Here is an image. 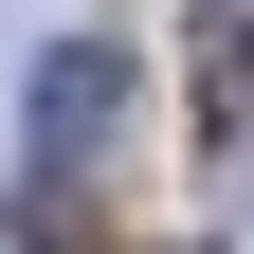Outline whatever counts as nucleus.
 Masks as SVG:
<instances>
[{"label":"nucleus","mask_w":254,"mask_h":254,"mask_svg":"<svg viewBox=\"0 0 254 254\" xmlns=\"http://www.w3.org/2000/svg\"><path fill=\"white\" fill-rule=\"evenodd\" d=\"M218 109L254 127V18H236V37H218Z\"/></svg>","instance_id":"f03ea898"},{"label":"nucleus","mask_w":254,"mask_h":254,"mask_svg":"<svg viewBox=\"0 0 254 254\" xmlns=\"http://www.w3.org/2000/svg\"><path fill=\"white\" fill-rule=\"evenodd\" d=\"M0 254H37V218H18V200H0Z\"/></svg>","instance_id":"7ed1b4c3"},{"label":"nucleus","mask_w":254,"mask_h":254,"mask_svg":"<svg viewBox=\"0 0 254 254\" xmlns=\"http://www.w3.org/2000/svg\"><path fill=\"white\" fill-rule=\"evenodd\" d=\"M18 109H37V164H91V145L127 127V55H109V37H55Z\"/></svg>","instance_id":"f257e3e1"}]
</instances>
